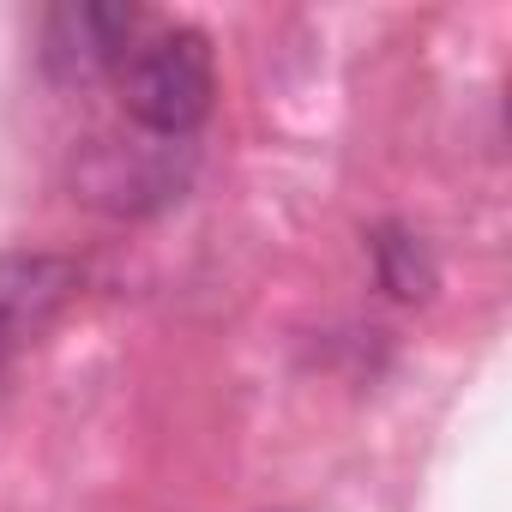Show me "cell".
Listing matches in <instances>:
<instances>
[{
	"instance_id": "1",
	"label": "cell",
	"mask_w": 512,
	"mask_h": 512,
	"mask_svg": "<svg viewBox=\"0 0 512 512\" xmlns=\"http://www.w3.org/2000/svg\"><path fill=\"white\" fill-rule=\"evenodd\" d=\"M115 91H121V115L133 121V133L187 145L193 127L211 115V97H217L211 37L187 31V25L139 37L127 49V61L115 67Z\"/></svg>"
},
{
	"instance_id": "2",
	"label": "cell",
	"mask_w": 512,
	"mask_h": 512,
	"mask_svg": "<svg viewBox=\"0 0 512 512\" xmlns=\"http://www.w3.org/2000/svg\"><path fill=\"white\" fill-rule=\"evenodd\" d=\"M175 151H187V145L181 139H151V133L91 139L73 163V187H79V199H91L103 211H151V205L181 193L187 169H175Z\"/></svg>"
},
{
	"instance_id": "3",
	"label": "cell",
	"mask_w": 512,
	"mask_h": 512,
	"mask_svg": "<svg viewBox=\"0 0 512 512\" xmlns=\"http://www.w3.org/2000/svg\"><path fill=\"white\" fill-rule=\"evenodd\" d=\"M139 25H145L139 7H115V0H67V7H55L43 19V73L55 85L115 79L127 49L139 43Z\"/></svg>"
},
{
	"instance_id": "4",
	"label": "cell",
	"mask_w": 512,
	"mask_h": 512,
	"mask_svg": "<svg viewBox=\"0 0 512 512\" xmlns=\"http://www.w3.org/2000/svg\"><path fill=\"white\" fill-rule=\"evenodd\" d=\"M79 290V266H67V260H0V350L7 344H25V338H37L55 314H61V302Z\"/></svg>"
},
{
	"instance_id": "5",
	"label": "cell",
	"mask_w": 512,
	"mask_h": 512,
	"mask_svg": "<svg viewBox=\"0 0 512 512\" xmlns=\"http://www.w3.org/2000/svg\"><path fill=\"white\" fill-rule=\"evenodd\" d=\"M374 266H380V284L398 302H428L434 284H440V266H434V253L422 247V235H410L398 223L374 229Z\"/></svg>"
}]
</instances>
